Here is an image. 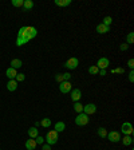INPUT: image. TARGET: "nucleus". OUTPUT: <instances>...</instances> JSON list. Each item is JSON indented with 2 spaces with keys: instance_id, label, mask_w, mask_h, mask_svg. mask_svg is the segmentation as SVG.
<instances>
[{
  "instance_id": "nucleus-24",
  "label": "nucleus",
  "mask_w": 134,
  "mask_h": 150,
  "mask_svg": "<svg viewBox=\"0 0 134 150\" xmlns=\"http://www.w3.org/2000/svg\"><path fill=\"white\" fill-rule=\"evenodd\" d=\"M74 110L79 114V113H83V105L82 103H79V102H75L74 103Z\"/></svg>"
},
{
  "instance_id": "nucleus-30",
  "label": "nucleus",
  "mask_w": 134,
  "mask_h": 150,
  "mask_svg": "<svg viewBox=\"0 0 134 150\" xmlns=\"http://www.w3.org/2000/svg\"><path fill=\"white\" fill-rule=\"evenodd\" d=\"M111 73L113 74H125V70H123L122 67H117V69L111 70Z\"/></svg>"
},
{
  "instance_id": "nucleus-40",
  "label": "nucleus",
  "mask_w": 134,
  "mask_h": 150,
  "mask_svg": "<svg viewBox=\"0 0 134 150\" xmlns=\"http://www.w3.org/2000/svg\"><path fill=\"white\" fill-rule=\"evenodd\" d=\"M0 150H1V149H0Z\"/></svg>"
},
{
  "instance_id": "nucleus-7",
  "label": "nucleus",
  "mask_w": 134,
  "mask_h": 150,
  "mask_svg": "<svg viewBox=\"0 0 134 150\" xmlns=\"http://www.w3.org/2000/svg\"><path fill=\"white\" fill-rule=\"evenodd\" d=\"M78 64H79V59L78 58H70L69 60H66L65 67L67 70H75L78 67Z\"/></svg>"
},
{
  "instance_id": "nucleus-21",
  "label": "nucleus",
  "mask_w": 134,
  "mask_h": 150,
  "mask_svg": "<svg viewBox=\"0 0 134 150\" xmlns=\"http://www.w3.org/2000/svg\"><path fill=\"white\" fill-rule=\"evenodd\" d=\"M71 3H73L71 0H55V4L59 7H69Z\"/></svg>"
},
{
  "instance_id": "nucleus-37",
  "label": "nucleus",
  "mask_w": 134,
  "mask_h": 150,
  "mask_svg": "<svg viewBox=\"0 0 134 150\" xmlns=\"http://www.w3.org/2000/svg\"><path fill=\"white\" fill-rule=\"evenodd\" d=\"M42 150H51V146L48 145V143H46V145H43L42 146Z\"/></svg>"
},
{
  "instance_id": "nucleus-16",
  "label": "nucleus",
  "mask_w": 134,
  "mask_h": 150,
  "mask_svg": "<svg viewBox=\"0 0 134 150\" xmlns=\"http://www.w3.org/2000/svg\"><path fill=\"white\" fill-rule=\"evenodd\" d=\"M26 149L27 150H35L36 149V142H35V139L30 138L26 141Z\"/></svg>"
},
{
  "instance_id": "nucleus-26",
  "label": "nucleus",
  "mask_w": 134,
  "mask_h": 150,
  "mask_svg": "<svg viewBox=\"0 0 134 150\" xmlns=\"http://www.w3.org/2000/svg\"><path fill=\"white\" fill-rule=\"evenodd\" d=\"M134 43V32H129L127 34V36H126V44H133Z\"/></svg>"
},
{
  "instance_id": "nucleus-19",
  "label": "nucleus",
  "mask_w": 134,
  "mask_h": 150,
  "mask_svg": "<svg viewBox=\"0 0 134 150\" xmlns=\"http://www.w3.org/2000/svg\"><path fill=\"white\" fill-rule=\"evenodd\" d=\"M121 141H122V143L125 146H130L131 143H133V137L131 135H125L123 138H121Z\"/></svg>"
},
{
  "instance_id": "nucleus-22",
  "label": "nucleus",
  "mask_w": 134,
  "mask_h": 150,
  "mask_svg": "<svg viewBox=\"0 0 134 150\" xmlns=\"http://www.w3.org/2000/svg\"><path fill=\"white\" fill-rule=\"evenodd\" d=\"M97 134H98V137H101V138H106L107 137V130L105 129V127H98Z\"/></svg>"
},
{
  "instance_id": "nucleus-5",
  "label": "nucleus",
  "mask_w": 134,
  "mask_h": 150,
  "mask_svg": "<svg viewBox=\"0 0 134 150\" xmlns=\"http://www.w3.org/2000/svg\"><path fill=\"white\" fill-rule=\"evenodd\" d=\"M71 90H73V85L70 81H63L62 83H59V91L62 94H69Z\"/></svg>"
},
{
  "instance_id": "nucleus-15",
  "label": "nucleus",
  "mask_w": 134,
  "mask_h": 150,
  "mask_svg": "<svg viewBox=\"0 0 134 150\" xmlns=\"http://www.w3.org/2000/svg\"><path fill=\"white\" fill-rule=\"evenodd\" d=\"M66 129V123L62 122V121H59V122L55 123V126H54V130L56 131V133H62V131H65Z\"/></svg>"
},
{
  "instance_id": "nucleus-12",
  "label": "nucleus",
  "mask_w": 134,
  "mask_h": 150,
  "mask_svg": "<svg viewBox=\"0 0 134 150\" xmlns=\"http://www.w3.org/2000/svg\"><path fill=\"white\" fill-rule=\"evenodd\" d=\"M5 75H7L8 81H10V79H15L16 75H18V71H16L15 69H12V67H8L7 71H5Z\"/></svg>"
},
{
  "instance_id": "nucleus-8",
  "label": "nucleus",
  "mask_w": 134,
  "mask_h": 150,
  "mask_svg": "<svg viewBox=\"0 0 134 150\" xmlns=\"http://www.w3.org/2000/svg\"><path fill=\"white\" fill-rule=\"evenodd\" d=\"M109 64H110V60H109V58H105V56H102V58L98 59V62H97V67L99 70H106L107 67H109Z\"/></svg>"
},
{
  "instance_id": "nucleus-34",
  "label": "nucleus",
  "mask_w": 134,
  "mask_h": 150,
  "mask_svg": "<svg viewBox=\"0 0 134 150\" xmlns=\"http://www.w3.org/2000/svg\"><path fill=\"white\" fill-rule=\"evenodd\" d=\"M63 75V81H70L71 79V74L70 73H65V74H62Z\"/></svg>"
},
{
  "instance_id": "nucleus-17",
  "label": "nucleus",
  "mask_w": 134,
  "mask_h": 150,
  "mask_svg": "<svg viewBox=\"0 0 134 150\" xmlns=\"http://www.w3.org/2000/svg\"><path fill=\"white\" fill-rule=\"evenodd\" d=\"M27 133H28V137H30V138H32V139H35L39 135V131H38V129H36V127H30Z\"/></svg>"
},
{
  "instance_id": "nucleus-13",
  "label": "nucleus",
  "mask_w": 134,
  "mask_h": 150,
  "mask_svg": "<svg viewBox=\"0 0 134 150\" xmlns=\"http://www.w3.org/2000/svg\"><path fill=\"white\" fill-rule=\"evenodd\" d=\"M16 89H18V82L15 79H10L7 82V90L8 91H16Z\"/></svg>"
},
{
  "instance_id": "nucleus-25",
  "label": "nucleus",
  "mask_w": 134,
  "mask_h": 150,
  "mask_svg": "<svg viewBox=\"0 0 134 150\" xmlns=\"http://www.w3.org/2000/svg\"><path fill=\"white\" fill-rule=\"evenodd\" d=\"M98 73H99V69H98L97 66H90V67H88V74H90V75H97Z\"/></svg>"
},
{
  "instance_id": "nucleus-29",
  "label": "nucleus",
  "mask_w": 134,
  "mask_h": 150,
  "mask_svg": "<svg viewBox=\"0 0 134 150\" xmlns=\"http://www.w3.org/2000/svg\"><path fill=\"white\" fill-rule=\"evenodd\" d=\"M24 79H26V74H23V73H19L15 78V81L18 82V83H19V82H23Z\"/></svg>"
},
{
  "instance_id": "nucleus-32",
  "label": "nucleus",
  "mask_w": 134,
  "mask_h": 150,
  "mask_svg": "<svg viewBox=\"0 0 134 150\" xmlns=\"http://www.w3.org/2000/svg\"><path fill=\"white\" fill-rule=\"evenodd\" d=\"M55 79H56L58 83H62V82H63V75H62V74H56V75H55Z\"/></svg>"
},
{
  "instance_id": "nucleus-10",
  "label": "nucleus",
  "mask_w": 134,
  "mask_h": 150,
  "mask_svg": "<svg viewBox=\"0 0 134 150\" xmlns=\"http://www.w3.org/2000/svg\"><path fill=\"white\" fill-rule=\"evenodd\" d=\"M70 92H71V100L73 102H79V99L82 98V91L79 89H73Z\"/></svg>"
},
{
  "instance_id": "nucleus-9",
  "label": "nucleus",
  "mask_w": 134,
  "mask_h": 150,
  "mask_svg": "<svg viewBox=\"0 0 134 150\" xmlns=\"http://www.w3.org/2000/svg\"><path fill=\"white\" fill-rule=\"evenodd\" d=\"M95 111H97V106L94 103H87L83 106V113L87 114L88 117L91 115V114H95Z\"/></svg>"
},
{
  "instance_id": "nucleus-33",
  "label": "nucleus",
  "mask_w": 134,
  "mask_h": 150,
  "mask_svg": "<svg viewBox=\"0 0 134 150\" xmlns=\"http://www.w3.org/2000/svg\"><path fill=\"white\" fill-rule=\"evenodd\" d=\"M129 82L130 83L134 82V70H130V73H129Z\"/></svg>"
},
{
  "instance_id": "nucleus-18",
  "label": "nucleus",
  "mask_w": 134,
  "mask_h": 150,
  "mask_svg": "<svg viewBox=\"0 0 134 150\" xmlns=\"http://www.w3.org/2000/svg\"><path fill=\"white\" fill-rule=\"evenodd\" d=\"M22 66H23V62L20 60V59H12L11 60V67L12 69L18 70V69H20Z\"/></svg>"
},
{
  "instance_id": "nucleus-20",
  "label": "nucleus",
  "mask_w": 134,
  "mask_h": 150,
  "mask_svg": "<svg viewBox=\"0 0 134 150\" xmlns=\"http://www.w3.org/2000/svg\"><path fill=\"white\" fill-rule=\"evenodd\" d=\"M32 8H34V1H32V0H24V4H23L24 11H30Z\"/></svg>"
},
{
  "instance_id": "nucleus-38",
  "label": "nucleus",
  "mask_w": 134,
  "mask_h": 150,
  "mask_svg": "<svg viewBox=\"0 0 134 150\" xmlns=\"http://www.w3.org/2000/svg\"><path fill=\"white\" fill-rule=\"evenodd\" d=\"M101 77H105L106 75V70H99V73H98Z\"/></svg>"
},
{
  "instance_id": "nucleus-27",
  "label": "nucleus",
  "mask_w": 134,
  "mask_h": 150,
  "mask_svg": "<svg viewBox=\"0 0 134 150\" xmlns=\"http://www.w3.org/2000/svg\"><path fill=\"white\" fill-rule=\"evenodd\" d=\"M111 23H113V18H111V16H105V18H103V23H102V24H105V26H107V27H110Z\"/></svg>"
},
{
  "instance_id": "nucleus-36",
  "label": "nucleus",
  "mask_w": 134,
  "mask_h": 150,
  "mask_svg": "<svg viewBox=\"0 0 134 150\" xmlns=\"http://www.w3.org/2000/svg\"><path fill=\"white\" fill-rule=\"evenodd\" d=\"M127 48H129V44H126V43H122V44L119 46V50L121 51H127Z\"/></svg>"
},
{
  "instance_id": "nucleus-11",
  "label": "nucleus",
  "mask_w": 134,
  "mask_h": 150,
  "mask_svg": "<svg viewBox=\"0 0 134 150\" xmlns=\"http://www.w3.org/2000/svg\"><path fill=\"white\" fill-rule=\"evenodd\" d=\"M27 34H28V38H30V40H32V39L38 35V30L35 27H31V26H27Z\"/></svg>"
},
{
  "instance_id": "nucleus-14",
  "label": "nucleus",
  "mask_w": 134,
  "mask_h": 150,
  "mask_svg": "<svg viewBox=\"0 0 134 150\" xmlns=\"http://www.w3.org/2000/svg\"><path fill=\"white\" fill-rule=\"evenodd\" d=\"M109 31H110V27H107V26H105V24H102V23L97 26V32H98V34H101V35L107 34Z\"/></svg>"
},
{
  "instance_id": "nucleus-6",
  "label": "nucleus",
  "mask_w": 134,
  "mask_h": 150,
  "mask_svg": "<svg viewBox=\"0 0 134 150\" xmlns=\"http://www.w3.org/2000/svg\"><path fill=\"white\" fill-rule=\"evenodd\" d=\"M121 131L123 133V135H133V125L130 122H123L121 126Z\"/></svg>"
},
{
  "instance_id": "nucleus-3",
  "label": "nucleus",
  "mask_w": 134,
  "mask_h": 150,
  "mask_svg": "<svg viewBox=\"0 0 134 150\" xmlns=\"http://www.w3.org/2000/svg\"><path fill=\"white\" fill-rule=\"evenodd\" d=\"M88 121H90V118H88V115L84 114V113H79L77 115V118H75V123H77L78 126H86L88 123Z\"/></svg>"
},
{
  "instance_id": "nucleus-4",
  "label": "nucleus",
  "mask_w": 134,
  "mask_h": 150,
  "mask_svg": "<svg viewBox=\"0 0 134 150\" xmlns=\"http://www.w3.org/2000/svg\"><path fill=\"white\" fill-rule=\"evenodd\" d=\"M110 142L113 143H117V142H121V133L119 131H107V137H106Z\"/></svg>"
},
{
  "instance_id": "nucleus-2",
  "label": "nucleus",
  "mask_w": 134,
  "mask_h": 150,
  "mask_svg": "<svg viewBox=\"0 0 134 150\" xmlns=\"http://www.w3.org/2000/svg\"><path fill=\"white\" fill-rule=\"evenodd\" d=\"M58 133L55 130H51V131H48L47 133V135H46V138H44V141H46L50 146H52V145H55V143L58 142Z\"/></svg>"
},
{
  "instance_id": "nucleus-31",
  "label": "nucleus",
  "mask_w": 134,
  "mask_h": 150,
  "mask_svg": "<svg viewBox=\"0 0 134 150\" xmlns=\"http://www.w3.org/2000/svg\"><path fill=\"white\" fill-rule=\"evenodd\" d=\"M35 142H36V145H43V142H44V138H43L42 135H38V137L35 138Z\"/></svg>"
},
{
  "instance_id": "nucleus-39",
  "label": "nucleus",
  "mask_w": 134,
  "mask_h": 150,
  "mask_svg": "<svg viewBox=\"0 0 134 150\" xmlns=\"http://www.w3.org/2000/svg\"><path fill=\"white\" fill-rule=\"evenodd\" d=\"M131 150H133V149H131Z\"/></svg>"
},
{
  "instance_id": "nucleus-35",
  "label": "nucleus",
  "mask_w": 134,
  "mask_h": 150,
  "mask_svg": "<svg viewBox=\"0 0 134 150\" xmlns=\"http://www.w3.org/2000/svg\"><path fill=\"white\" fill-rule=\"evenodd\" d=\"M127 67L130 70H134V59H129V62H127Z\"/></svg>"
},
{
  "instance_id": "nucleus-1",
  "label": "nucleus",
  "mask_w": 134,
  "mask_h": 150,
  "mask_svg": "<svg viewBox=\"0 0 134 150\" xmlns=\"http://www.w3.org/2000/svg\"><path fill=\"white\" fill-rule=\"evenodd\" d=\"M30 42V38H28V34H27V26H23V27L19 30V34H18V39H16V46H24L26 43Z\"/></svg>"
},
{
  "instance_id": "nucleus-23",
  "label": "nucleus",
  "mask_w": 134,
  "mask_h": 150,
  "mask_svg": "<svg viewBox=\"0 0 134 150\" xmlns=\"http://www.w3.org/2000/svg\"><path fill=\"white\" fill-rule=\"evenodd\" d=\"M40 126L42 127H51V119L50 118H43L42 121H40Z\"/></svg>"
},
{
  "instance_id": "nucleus-28",
  "label": "nucleus",
  "mask_w": 134,
  "mask_h": 150,
  "mask_svg": "<svg viewBox=\"0 0 134 150\" xmlns=\"http://www.w3.org/2000/svg\"><path fill=\"white\" fill-rule=\"evenodd\" d=\"M23 4H24V0H12V5L14 7L20 8V7H23Z\"/></svg>"
}]
</instances>
